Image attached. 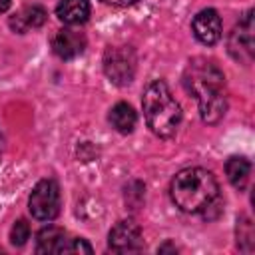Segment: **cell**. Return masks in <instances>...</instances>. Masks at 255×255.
Listing matches in <instances>:
<instances>
[{"instance_id": "6da1fadb", "label": "cell", "mask_w": 255, "mask_h": 255, "mask_svg": "<svg viewBox=\"0 0 255 255\" xmlns=\"http://www.w3.org/2000/svg\"><path fill=\"white\" fill-rule=\"evenodd\" d=\"M183 88L197 100L199 116L205 124H217L225 116V76L215 62L207 58H193L183 72Z\"/></svg>"}, {"instance_id": "7a4b0ae2", "label": "cell", "mask_w": 255, "mask_h": 255, "mask_svg": "<svg viewBox=\"0 0 255 255\" xmlns=\"http://www.w3.org/2000/svg\"><path fill=\"white\" fill-rule=\"evenodd\" d=\"M171 201L183 213H201L219 199L215 175L203 167H185L175 173L169 185Z\"/></svg>"}, {"instance_id": "3957f363", "label": "cell", "mask_w": 255, "mask_h": 255, "mask_svg": "<svg viewBox=\"0 0 255 255\" xmlns=\"http://www.w3.org/2000/svg\"><path fill=\"white\" fill-rule=\"evenodd\" d=\"M143 116L147 128L159 137H171L181 124V108L163 80L151 82L143 92Z\"/></svg>"}, {"instance_id": "277c9868", "label": "cell", "mask_w": 255, "mask_h": 255, "mask_svg": "<svg viewBox=\"0 0 255 255\" xmlns=\"http://www.w3.org/2000/svg\"><path fill=\"white\" fill-rule=\"evenodd\" d=\"M104 72L116 86H128L135 74V54L128 46H110L104 54Z\"/></svg>"}, {"instance_id": "5b68a950", "label": "cell", "mask_w": 255, "mask_h": 255, "mask_svg": "<svg viewBox=\"0 0 255 255\" xmlns=\"http://www.w3.org/2000/svg\"><path fill=\"white\" fill-rule=\"evenodd\" d=\"M28 207L32 217L40 221H52L60 213V187L54 179H42L34 185Z\"/></svg>"}, {"instance_id": "8992f818", "label": "cell", "mask_w": 255, "mask_h": 255, "mask_svg": "<svg viewBox=\"0 0 255 255\" xmlns=\"http://www.w3.org/2000/svg\"><path fill=\"white\" fill-rule=\"evenodd\" d=\"M108 245L116 253H137L143 249L141 229L133 221H120L112 227L108 235Z\"/></svg>"}, {"instance_id": "52a82bcc", "label": "cell", "mask_w": 255, "mask_h": 255, "mask_svg": "<svg viewBox=\"0 0 255 255\" xmlns=\"http://www.w3.org/2000/svg\"><path fill=\"white\" fill-rule=\"evenodd\" d=\"M227 46H229V54L235 60L243 64H249L253 60V12L251 10L229 34Z\"/></svg>"}, {"instance_id": "ba28073f", "label": "cell", "mask_w": 255, "mask_h": 255, "mask_svg": "<svg viewBox=\"0 0 255 255\" xmlns=\"http://www.w3.org/2000/svg\"><path fill=\"white\" fill-rule=\"evenodd\" d=\"M191 30H193V36L201 44L213 46L221 38V32H223L221 18L213 8H205V10L195 14V18L191 22Z\"/></svg>"}, {"instance_id": "9c48e42d", "label": "cell", "mask_w": 255, "mask_h": 255, "mask_svg": "<svg viewBox=\"0 0 255 255\" xmlns=\"http://www.w3.org/2000/svg\"><path fill=\"white\" fill-rule=\"evenodd\" d=\"M86 48V36L74 28H62L52 40V50L62 60H72L80 56Z\"/></svg>"}, {"instance_id": "30bf717a", "label": "cell", "mask_w": 255, "mask_h": 255, "mask_svg": "<svg viewBox=\"0 0 255 255\" xmlns=\"http://www.w3.org/2000/svg\"><path fill=\"white\" fill-rule=\"evenodd\" d=\"M46 18H48L46 10H44L42 6L32 4V6L22 8L20 12H16V14L10 18V28H12L14 32L24 34V32H28V30H32V28H40V26L46 22Z\"/></svg>"}, {"instance_id": "8fae6325", "label": "cell", "mask_w": 255, "mask_h": 255, "mask_svg": "<svg viewBox=\"0 0 255 255\" xmlns=\"http://www.w3.org/2000/svg\"><path fill=\"white\" fill-rule=\"evenodd\" d=\"M56 16L68 26L84 24L90 16V2L88 0H60L56 8Z\"/></svg>"}, {"instance_id": "7c38bea8", "label": "cell", "mask_w": 255, "mask_h": 255, "mask_svg": "<svg viewBox=\"0 0 255 255\" xmlns=\"http://www.w3.org/2000/svg\"><path fill=\"white\" fill-rule=\"evenodd\" d=\"M66 231L60 229V227H54V225H48L44 227L40 233H38V239H36V253H58L62 255V249H64V243H66Z\"/></svg>"}, {"instance_id": "4fadbf2b", "label": "cell", "mask_w": 255, "mask_h": 255, "mask_svg": "<svg viewBox=\"0 0 255 255\" xmlns=\"http://www.w3.org/2000/svg\"><path fill=\"white\" fill-rule=\"evenodd\" d=\"M135 122H137V116L133 108L126 102H120L110 110V124L120 133H131L135 128Z\"/></svg>"}, {"instance_id": "5bb4252c", "label": "cell", "mask_w": 255, "mask_h": 255, "mask_svg": "<svg viewBox=\"0 0 255 255\" xmlns=\"http://www.w3.org/2000/svg\"><path fill=\"white\" fill-rule=\"evenodd\" d=\"M225 173H227L229 183H231L235 189L243 191V189L247 187V181H249L251 163H249L245 157H237V155H233V157H229L227 163H225Z\"/></svg>"}, {"instance_id": "9a60e30c", "label": "cell", "mask_w": 255, "mask_h": 255, "mask_svg": "<svg viewBox=\"0 0 255 255\" xmlns=\"http://www.w3.org/2000/svg\"><path fill=\"white\" fill-rule=\"evenodd\" d=\"M28 239H30V225L26 223V219H18V221L12 225V231H10V243L16 245V247H22Z\"/></svg>"}, {"instance_id": "2e32d148", "label": "cell", "mask_w": 255, "mask_h": 255, "mask_svg": "<svg viewBox=\"0 0 255 255\" xmlns=\"http://www.w3.org/2000/svg\"><path fill=\"white\" fill-rule=\"evenodd\" d=\"M64 253H92V245L86 239H66L62 255Z\"/></svg>"}, {"instance_id": "e0dca14e", "label": "cell", "mask_w": 255, "mask_h": 255, "mask_svg": "<svg viewBox=\"0 0 255 255\" xmlns=\"http://www.w3.org/2000/svg\"><path fill=\"white\" fill-rule=\"evenodd\" d=\"M106 4H112V6H129V4H135L139 0H102Z\"/></svg>"}, {"instance_id": "ac0fdd59", "label": "cell", "mask_w": 255, "mask_h": 255, "mask_svg": "<svg viewBox=\"0 0 255 255\" xmlns=\"http://www.w3.org/2000/svg\"><path fill=\"white\" fill-rule=\"evenodd\" d=\"M10 2H12V0H0V14L10 8Z\"/></svg>"}, {"instance_id": "d6986e66", "label": "cell", "mask_w": 255, "mask_h": 255, "mask_svg": "<svg viewBox=\"0 0 255 255\" xmlns=\"http://www.w3.org/2000/svg\"><path fill=\"white\" fill-rule=\"evenodd\" d=\"M2 151H4V137H2V129H0V157H2Z\"/></svg>"}]
</instances>
